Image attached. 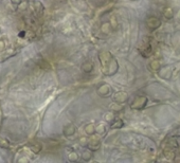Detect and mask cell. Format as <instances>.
Returning <instances> with one entry per match:
<instances>
[{"mask_svg": "<svg viewBox=\"0 0 180 163\" xmlns=\"http://www.w3.org/2000/svg\"><path fill=\"white\" fill-rule=\"evenodd\" d=\"M99 58L101 60V66H102V72L105 75H112L118 71V63L117 60L113 58L109 52L106 51H102L99 54Z\"/></svg>", "mask_w": 180, "mask_h": 163, "instance_id": "obj_1", "label": "cell"}, {"mask_svg": "<svg viewBox=\"0 0 180 163\" xmlns=\"http://www.w3.org/2000/svg\"><path fill=\"white\" fill-rule=\"evenodd\" d=\"M147 103V98L145 97H138L137 98H135V101L131 104V108L133 109H142L145 107V105Z\"/></svg>", "mask_w": 180, "mask_h": 163, "instance_id": "obj_2", "label": "cell"}, {"mask_svg": "<svg viewBox=\"0 0 180 163\" xmlns=\"http://www.w3.org/2000/svg\"><path fill=\"white\" fill-rule=\"evenodd\" d=\"M147 25H148L150 29H154V30H155V29H158L160 25H161V21L156 17H149L148 20H147Z\"/></svg>", "mask_w": 180, "mask_h": 163, "instance_id": "obj_3", "label": "cell"}, {"mask_svg": "<svg viewBox=\"0 0 180 163\" xmlns=\"http://www.w3.org/2000/svg\"><path fill=\"white\" fill-rule=\"evenodd\" d=\"M127 98H128V95L126 92H124V91L118 92V93H115V95H114V101L122 104V103H125V102L127 101Z\"/></svg>", "mask_w": 180, "mask_h": 163, "instance_id": "obj_4", "label": "cell"}, {"mask_svg": "<svg viewBox=\"0 0 180 163\" xmlns=\"http://www.w3.org/2000/svg\"><path fill=\"white\" fill-rule=\"evenodd\" d=\"M75 132V127L72 125V124H69L64 127V135L66 137H71L72 135H74Z\"/></svg>", "mask_w": 180, "mask_h": 163, "instance_id": "obj_5", "label": "cell"}, {"mask_svg": "<svg viewBox=\"0 0 180 163\" xmlns=\"http://www.w3.org/2000/svg\"><path fill=\"white\" fill-rule=\"evenodd\" d=\"M110 92V88L108 85H102L101 87H99L98 89V93L101 97H107V94Z\"/></svg>", "mask_w": 180, "mask_h": 163, "instance_id": "obj_6", "label": "cell"}, {"mask_svg": "<svg viewBox=\"0 0 180 163\" xmlns=\"http://www.w3.org/2000/svg\"><path fill=\"white\" fill-rule=\"evenodd\" d=\"M100 145H101V144H100L99 140L92 139L91 141L88 143V148L90 149V151H98V149L100 148Z\"/></svg>", "mask_w": 180, "mask_h": 163, "instance_id": "obj_7", "label": "cell"}, {"mask_svg": "<svg viewBox=\"0 0 180 163\" xmlns=\"http://www.w3.org/2000/svg\"><path fill=\"white\" fill-rule=\"evenodd\" d=\"M85 132L89 136H92L94 132H96V127H94L93 124H88L85 126Z\"/></svg>", "mask_w": 180, "mask_h": 163, "instance_id": "obj_8", "label": "cell"}, {"mask_svg": "<svg viewBox=\"0 0 180 163\" xmlns=\"http://www.w3.org/2000/svg\"><path fill=\"white\" fill-rule=\"evenodd\" d=\"M109 108L111 109V111L112 112H119L120 110H122L123 109V106L121 105V103H113V104H111L110 106H109Z\"/></svg>", "mask_w": 180, "mask_h": 163, "instance_id": "obj_9", "label": "cell"}, {"mask_svg": "<svg viewBox=\"0 0 180 163\" xmlns=\"http://www.w3.org/2000/svg\"><path fill=\"white\" fill-rule=\"evenodd\" d=\"M82 69H83V71H84V72H86V73H89V72H91L92 70H93V65H92L91 63L86 62V63H84V64H83Z\"/></svg>", "mask_w": 180, "mask_h": 163, "instance_id": "obj_10", "label": "cell"}, {"mask_svg": "<svg viewBox=\"0 0 180 163\" xmlns=\"http://www.w3.org/2000/svg\"><path fill=\"white\" fill-rule=\"evenodd\" d=\"M150 68H152L154 72H158L160 68H161V65H160V63L158 60H153V62L150 63Z\"/></svg>", "mask_w": 180, "mask_h": 163, "instance_id": "obj_11", "label": "cell"}, {"mask_svg": "<svg viewBox=\"0 0 180 163\" xmlns=\"http://www.w3.org/2000/svg\"><path fill=\"white\" fill-rule=\"evenodd\" d=\"M163 16L166 19H172L173 16H174V12H173V10L171 8H166L164 10V12H163Z\"/></svg>", "mask_w": 180, "mask_h": 163, "instance_id": "obj_12", "label": "cell"}, {"mask_svg": "<svg viewBox=\"0 0 180 163\" xmlns=\"http://www.w3.org/2000/svg\"><path fill=\"white\" fill-rule=\"evenodd\" d=\"M109 30H110V23H104L102 25V32L105 34L109 33Z\"/></svg>", "mask_w": 180, "mask_h": 163, "instance_id": "obj_13", "label": "cell"}, {"mask_svg": "<svg viewBox=\"0 0 180 163\" xmlns=\"http://www.w3.org/2000/svg\"><path fill=\"white\" fill-rule=\"evenodd\" d=\"M123 126V122H122V120H118L115 123L111 124V127L112 128H120V127Z\"/></svg>", "mask_w": 180, "mask_h": 163, "instance_id": "obj_14", "label": "cell"}, {"mask_svg": "<svg viewBox=\"0 0 180 163\" xmlns=\"http://www.w3.org/2000/svg\"><path fill=\"white\" fill-rule=\"evenodd\" d=\"M79 159V156L76 152H71L69 154V161H78Z\"/></svg>", "mask_w": 180, "mask_h": 163, "instance_id": "obj_15", "label": "cell"}, {"mask_svg": "<svg viewBox=\"0 0 180 163\" xmlns=\"http://www.w3.org/2000/svg\"><path fill=\"white\" fill-rule=\"evenodd\" d=\"M96 132L98 133H104L105 132V126L103 124H100V125L96 127Z\"/></svg>", "mask_w": 180, "mask_h": 163, "instance_id": "obj_16", "label": "cell"}, {"mask_svg": "<svg viewBox=\"0 0 180 163\" xmlns=\"http://www.w3.org/2000/svg\"><path fill=\"white\" fill-rule=\"evenodd\" d=\"M113 118H114V117H113V113H112V112H108V113L105 116V120L107 121V122H111V121L113 120Z\"/></svg>", "mask_w": 180, "mask_h": 163, "instance_id": "obj_17", "label": "cell"}, {"mask_svg": "<svg viewBox=\"0 0 180 163\" xmlns=\"http://www.w3.org/2000/svg\"><path fill=\"white\" fill-rule=\"evenodd\" d=\"M164 154H165V157L168 158V159H172V160H173V159H174V157H175L174 152H169V151H165Z\"/></svg>", "mask_w": 180, "mask_h": 163, "instance_id": "obj_18", "label": "cell"}, {"mask_svg": "<svg viewBox=\"0 0 180 163\" xmlns=\"http://www.w3.org/2000/svg\"><path fill=\"white\" fill-rule=\"evenodd\" d=\"M83 159L86 161H89L90 159H91V155H90V152H84L83 154Z\"/></svg>", "mask_w": 180, "mask_h": 163, "instance_id": "obj_19", "label": "cell"}, {"mask_svg": "<svg viewBox=\"0 0 180 163\" xmlns=\"http://www.w3.org/2000/svg\"><path fill=\"white\" fill-rule=\"evenodd\" d=\"M81 143L83 145L84 144H86V143H87V140H86V138H82V140H81Z\"/></svg>", "mask_w": 180, "mask_h": 163, "instance_id": "obj_20", "label": "cell"}, {"mask_svg": "<svg viewBox=\"0 0 180 163\" xmlns=\"http://www.w3.org/2000/svg\"><path fill=\"white\" fill-rule=\"evenodd\" d=\"M12 1H13V3H16V4H18V3L21 2L20 0H12Z\"/></svg>", "mask_w": 180, "mask_h": 163, "instance_id": "obj_21", "label": "cell"}, {"mask_svg": "<svg viewBox=\"0 0 180 163\" xmlns=\"http://www.w3.org/2000/svg\"><path fill=\"white\" fill-rule=\"evenodd\" d=\"M112 23H113V28H115V24H117V22H115L114 18H112Z\"/></svg>", "mask_w": 180, "mask_h": 163, "instance_id": "obj_22", "label": "cell"}, {"mask_svg": "<svg viewBox=\"0 0 180 163\" xmlns=\"http://www.w3.org/2000/svg\"><path fill=\"white\" fill-rule=\"evenodd\" d=\"M177 18H178V19H180V11L178 12V14H177Z\"/></svg>", "mask_w": 180, "mask_h": 163, "instance_id": "obj_23", "label": "cell"}, {"mask_svg": "<svg viewBox=\"0 0 180 163\" xmlns=\"http://www.w3.org/2000/svg\"><path fill=\"white\" fill-rule=\"evenodd\" d=\"M179 154H180V146H179Z\"/></svg>", "mask_w": 180, "mask_h": 163, "instance_id": "obj_24", "label": "cell"}, {"mask_svg": "<svg viewBox=\"0 0 180 163\" xmlns=\"http://www.w3.org/2000/svg\"><path fill=\"white\" fill-rule=\"evenodd\" d=\"M0 31H1V29H0Z\"/></svg>", "mask_w": 180, "mask_h": 163, "instance_id": "obj_25", "label": "cell"}]
</instances>
